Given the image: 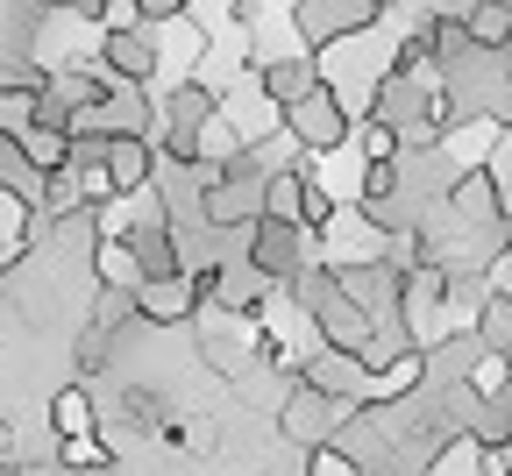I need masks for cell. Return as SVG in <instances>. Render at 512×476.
<instances>
[{"mask_svg": "<svg viewBox=\"0 0 512 476\" xmlns=\"http://www.w3.org/2000/svg\"><path fill=\"white\" fill-rule=\"evenodd\" d=\"M313 86H320V72H313L306 57H278V64H264V93H271V107H278V114H285V107H299Z\"/></svg>", "mask_w": 512, "mask_h": 476, "instance_id": "1", "label": "cell"}, {"mask_svg": "<svg viewBox=\"0 0 512 476\" xmlns=\"http://www.w3.org/2000/svg\"><path fill=\"white\" fill-rule=\"evenodd\" d=\"M463 43H484V50L512 43V0H477L463 15Z\"/></svg>", "mask_w": 512, "mask_h": 476, "instance_id": "2", "label": "cell"}, {"mask_svg": "<svg viewBox=\"0 0 512 476\" xmlns=\"http://www.w3.org/2000/svg\"><path fill=\"white\" fill-rule=\"evenodd\" d=\"M22 249H29V199L0 185V270H8Z\"/></svg>", "mask_w": 512, "mask_h": 476, "instance_id": "3", "label": "cell"}, {"mask_svg": "<svg viewBox=\"0 0 512 476\" xmlns=\"http://www.w3.org/2000/svg\"><path fill=\"white\" fill-rule=\"evenodd\" d=\"M50 427L57 434H93V398L86 391H57L50 398Z\"/></svg>", "mask_w": 512, "mask_h": 476, "instance_id": "4", "label": "cell"}, {"mask_svg": "<svg viewBox=\"0 0 512 476\" xmlns=\"http://www.w3.org/2000/svg\"><path fill=\"white\" fill-rule=\"evenodd\" d=\"M64 469H72V476H100L107 469V448L93 434H64Z\"/></svg>", "mask_w": 512, "mask_h": 476, "instance_id": "5", "label": "cell"}, {"mask_svg": "<svg viewBox=\"0 0 512 476\" xmlns=\"http://www.w3.org/2000/svg\"><path fill=\"white\" fill-rule=\"evenodd\" d=\"M306 476H356V462H349L335 441H320V448H313V462H306Z\"/></svg>", "mask_w": 512, "mask_h": 476, "instance_id": "6", "label": "cell"}]
</instances>
